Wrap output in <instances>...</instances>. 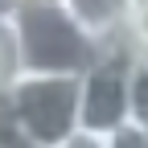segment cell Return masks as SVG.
I'll use <instances>...</instances> for the list:
<instances>
[{
	"label": "cell",
	"mask_w": 148,
	"mask_h": 148,
	"mask_svg": "<svg viewBox=\"0 0 148 148\" xmlns=\"http://www.w3.org/2000/svg\"><path fill=\"white\" fill-rule=\"evenodd\" d=\"M21 70L29 74H82L103 53L62 0H16L12 8Z\"/></svg>",
	"instance_id": "6da1fadb"
},
{
	"label": "cell",
	"mask_w": 148,
	"mask_h": 148,
	"mask_svg": "<svg viewBox=\"0 0 148 148\" xmlns=\"http://www.w3.org/2000/svg\"><path fill=\"white\" fill-rule=\"evenodd\" d=\"M127 45L132 53H144L148 58V0H136L132 16H127Z\"/></svg>",
	"instance_id": "8992f818"
},
{
	"label": "cell",
	"mask_w": 148,
	"mask_h": 148,
	"mask_svg": "<svg viewBox=\"0 0 148 148\" xmlns=\"http://www.w3.org/2000/svg\"><path fill=\"white\" fill-rule=\"evenodd\" d=\"M21 74V41H16L12 12L0 16V95L12 86V78Z\"/></svg>",
	"instance_id": "5b68a950"
},
{
	"label": "cell",
	"mask_w": 148,
	"mask_h": 148,
	"mask_svg": "<svg viewBox=\"0 0 148 148\" xmlns=\"http://www.w3.org/2000/svg\"><path fill=\"white\" fill-rule=\"evenodd\" d=\"M82 74H29L21 70L0 95V111L21 127L37 148H58L78 132Z\"/></svg>",
	"instance_id": "7a4b0ae2"
},
{
	"label": "cell",
	"mask_w": 148,
	"mask_h": 148,
	"mask_svg": "<svg viewBox=\"0 0 148 148\" xmlns=\"http://www.w3.org/2000/svg\"><path fill=\"white\" fill-rule=\"evenodd\" d=\"M16 8V0H0V16H4V12H12Z\"/></svg>",
	"instance_id": "9c48e42d"
},
{
	"label": "cell",
	"mask_w": 148,
	"mask_h": 148,
	"mask_svg": "<svg viewBox=\"0 0 148 148\" xmlns=\"http://www.w3.org/2000/svg\"><path fill=\"white\" fill-rule=\"evenodd\" d=\"M132 45H111L82 70L78 123L86 132L111 136L132 119Z\"/></svg>",
	"instance_id": "3957f363"
},
{
	"label": "cell",
	"mask_w": 148,
	"mask_h": 148,
	"mask_svg": "<svg viewBox=\"0 0 148 148\" xmlns=\"http://www.w3.org/2000/svg\"><path fill=\"white\" fill-rule=\"evenodd\" d=\"M107 144H111V148H148V127L136 123V119H127L119 132L107 136Z\"/></svg>",
	"instance_id": "52a82bcc"
},
{
	"label": "cell",
	"mask_w": 148,
	"mask_h": 148,
	"mask_svg": "<svg viewBox=\"0 0 148 148\" xmlns=\"http://www.w3.org/2000/svg\"><path fill=\"white\" fill-rule=\"evenodd\" d=\"M103 49L111 45H127V16H132L136 0H62Z\"/></svg>",
	"instance_id": "277c9868"
},
{
	"label": "cell",
	"mask_w": 148,
	"mask_h": 148,
	"mask_svg": "<svg viewBox=\"0 0 148 148\" xmlns=\"http://www.w3.org/2000/svg\"><path fill=\"white\" fill-rule=\"evenodd\" d=\"M144 127H148V123H144Z\"/></svg>",
	"instance_id": "30bf717a"
},
{
	"label": "cell",
	"mask_w": 148,
	"mask_h": 148,
	"mask_svg": "<svg viewBox=\"0 0 148 148\" xmlns=\"http://www.w3.org/2000/svg\"><path fill=\"white\" fill-rule=\"evenodd\" d=\"M58 148H111L107 144V136H99V132H86V127H78L70 140H62Z\"/></svg>",
	"instance_id": "ba28073f"
}]
</instances>
